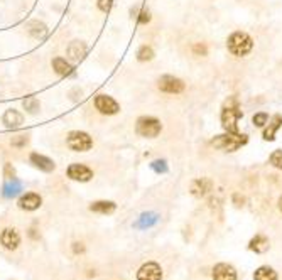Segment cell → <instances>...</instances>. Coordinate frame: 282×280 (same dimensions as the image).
<instances>
[{
  "label": "cell",
  "mask_w": 282,
  "mask_h": 280,
  "mask_svg": "<svg viewBox=\"0 0 282 280\" xmlns=\"http://www.w3.org/2000/svg\"><path fill=\"white\" fill-rule=\"evenodd\" d=\"M5 174H7V177L10 179V174H12V176H14V169L12 167H10V164H7V166H5Z\"/></svg>",
  "instance_id": "cell-34"
},
{
  "label": "cell",
  "mask_w": 282,
  "mask_h": 280,
  "mask_svg": "<svg viewBox=\"0 0 282 280\" xmlns=\"http://www.w3.org/2000/svg\"><path fill=\"white\" fill-rule=\"evenodd\" d=\"M19 191H22L21 183H19V181L12 179V183H10V181H9V183L5 184V188H4V194L7 196V197H12V196H15Z\"/></svg>",
  "instance_id": "cell-25"
},
{
  "label": "cell",
  "mask_w": 282,
  "mask_h": 280,
  "mask_svg": "<svg viewBox=\"0 0 282 280\" xmlns=\"http://www.w3.org/2000/svg\"><path fill=\"white\" fill-rule=\"evenodd\" d=\"M117 209V204L113 201H95L90 206V211L100 213V214H112Z\"/></svg>",
  "instance_id": "cell-18"
},
{
  "label": "cell",
  "mask_w": 282,
  "mask_h": 280,
  "mask_svg": "<svg viewBox=\"0 0 282 280\" xmlns=\"http://www.w3.org/2000/svg\"><path fill=\"white\" fill-rule=\"evenodd\" d=\"M211 147H215L216 150L221 152H237L241 147H245L249 144V137L245 133L240 132H225L220 135H215L210 140Z\"/></svg>",
  "instance_id": "cell-2"
},
{
  "label": "cell",
  "mask_w": 282,
  "mask_h": 280,
  "mask_svg": "<svg viewBox=\"0 0 282 280\" xmlns=\"http://www.w3.org/2000/svg\"><path fill=\"white\" fill-rule=\"evenodd\" d=\"M24 122V116L19 113L17 110H7L4 115V124L7 128H19Z\"/></svg>",
  "instance_id": "cell-17"
},
{
  "label": "cell",
  "mask_w": 282,
  "mask_h": 280,
  "mask_svg": "<svg viewBox=\"0 0 282 280\" xmlns=\"http://www.w3.org/2000/svg\"><path fill=\"white\" fill-rule=\"evenodd\" d=\"M68 177L73 181H79V183H88L93 177V171L83 164H71L68 167Z\"/></svg>",
  "instance_id": "cell-9"
},
{
  "label": "cell",
  "mask_w": 282,
  "mask_h": 280,
  "mask_svg": "<svg viewBox=\"0 0 282 280\" xmlns=\"http://www.w3.org/2000/svg\"><path fill=\"white\" fill-rule=\"evenodd\" d=\"M31 27H34V29H31V32L36 37H43V36H46V32H48V29H46V26L41 24V22H34Z\"/></svg>",
  "instance_id": "cell-30"
},
{
  "label": "cell",
  "mask_w": 282,
  "mask_h": 280,
  "mask_svg": "<svg viewBox=\"0 0 282 280\" xmlns=\"http://www.w3.org/2000/svg\"><path fill=\"white\" fill-rule=\"evenodd\" d=\"M227 49L230 54L237 57L249 56L254 51V39H252L250 34L244 31H235L227 37Z\"/></svg>",
  "instance_id": "cell-3"
},
{
  "label": "cell",
  "mask_w": 282,
  "mask_h": 280,
  "mask_svg": "<svg viewBox=\"0 0 282 280\" xmlns=\"http://www.w3.org/2000/svg\"><path fill=\"white\" fill-rule=\"evenodd\" d=\"M112 0H98V7L102 12H110V9H112Z\"/></svg>",
  "instance_id": "cell-33"
},
{
  "label": "cell",
  "mask_w": 282,
  "mask_h": 280,
  "mask_svg": "<svg viewBox=\"0 0 282 280\" xmlns=\"http://www.w3.org/2000/svg\"><path fill=\"white\" fill-rule=\"evenodd\" d=\"M66 144L74 152H86L93 147V140L86 132H71L66 138Z\"/></svg>",
  "instance_id": "cell-6"
},
{
  "label": "cell",
  "mask_w": 282,
  "mask_h": 280,
  "mask_svg": "<svg viewBox=\"0 0 282 280\" xmlns=\"http://www.w3.org/2000/svg\"><path fill=\"white\" fill-rule=\"evenodd\" d=\"M95 107L103 115H115L120 112V105L108 95H98L95 98Z\"/></svg>",
  "instance_id": "cell-7"
},
{
  "label": "cell",
  "mask_w": 282,
  "mask_h": 280,
  "mask_svg": "<svg viewBox=\"0 0 282 280\" xmlns=\"http://www.w3.org/2000/svg\"><path fill=\"white\" fill-rule=\"evenodd\" d=\"M151 169L155 172V174H166L169 171L168 167V161L166 159H155L151 162Z\"/></svg>",
  "instance_id": "cell-27"
},
{
  "label": "cell",
  "mask_w": 282,
  "mask_h": 280,
  "mask_svg": "<svg viewBox=\"0 0 282 280\" xmlns=\"http://www.w3.org/2000/svg\"><path fill=\"white\" fill-rule=\"evenodd\" d=\"M269 113H266V112H257L254 116H252V124H254V127H257V128H264L267 125V122H269Z\"/></svg>",
  "instance_id": "cell-26"
},
{
  "label": "cell",
  "mask_w": 282,
  "mask_h": 280,
  "mask_svg": "<svg viewBox=\"0 0 282 280\" xmlns=\"http://www.w3.org/2000/svg\"><path fill=\"white\" fill-rule=\"evenodd\" d=\"M29 142V137L27 135H17L12 138V145L14 147H24V145Z\"/></svg>",
  "instance_id": "cell-32"
},
{
  "label": "cell",
  "mask_w": 282,
  "mask_h": 280,
  "mask_svg": "<svg viewBox=\"0 0 282 280\" xmlns=\"http://www.w3.org/2000/svg\"><path fill=\"white\" fill-rule=\"evenodd\" d=\"M240 118H244V112H241L238 98L232 95L228 96L221 105V112H220V120L221 127L225 132H240L238 130V122Z\"/></svg>",
  "instance_id": "cell-1"
},
{
  "label": "cell",
  "mask_w": 282,
  "mask_h": 280,
  "mask_svg": "<svg viewBox=\"0 0 282 280\" xmlns=\"http://www.w3.org/2000/svg\"><path fill=\"white\" fill-rule=\"evenodd\" d=\"M132 17H135V21L139 22V24H149L151 22V12L146 9H142V7H135V9H132Z\"/></svg>",
  "instance_id": "cell-22"
},
{
  "label": "cell",
  "mask_w": 282,
  "mask_h": 280,
  "mask_svg": "<svg viewBox=\"0 0 282 280\" xmlns=\"http://www.w3.org/2000/svg\"><path fill=\"white\" fill-rule=\"evenodd\" d=\"M0 242L7 250H15L21 243V236L14 228H7L2 231V236H0Z\"/></svg>",
  "instance_id": "cell-13"
},
{
  "label": "cell",
  "mask_w": 282,
  "mask_h": 280,
  "mask_svg": "<svg viewBox=\"0 0 282 280\" xmlns=\"http://www.w3.org/2000/svg\"><path fill=\"white\" fill-rule=\"evenodd\" d=\"M213 280H237V272L228 264H218L213 268Z\"/></svg>",
  "instance_id": "cell-12"
},
{
  "label": "cell",
  "mask_w": 282,
  "mask_h": 280,
  "mask_svg": "<svg viewBox=\"0 0 282 280\" xmlns=\"http://www.w3.org/2000/svg\"><path fill=\"white\" fill-rule=\"evenodd\" d=\"M53 68L57 74H61V76H68V74L73 73V68L70 63H66V59H63V57H56L53 61Z\"/></svg>",
  "instance_id": "cell-20"
},
{
  "label": "cell",
  "mask_w": 282,
  "mask_h": 280,
  "mask_svg": "<svg viewBox=\"0 0 282 280\" xmlns=\"http://www.w3.org/2000/svg\"><path fill=\"white\" fill-rule=\"evenodd\" d=\"M24 108L27 110V112L36 113L39 110V102L34 96H29V98H26V100H24Z\"/></svg>",
  "instance_id": "cell-29"
},
{
  "label": "cell",
  "mask_w": 282,
  "mask_h": 280,
  "mask_svg": "<svg viewBox=\"0 0 282 280\" xmlns=\"http://www.w3.org/2000/svg\"><path fill=\"white\" fill-rule=\"evenodd\" d=\"M31 162L34 166H36L37 169H41V171L44 172H51V171H54V167L56 164L51 159H48V157H44L41 154H32L31 155Z\"/></svg>",
  "instance_id": "cell-16"
},
{
  "label": "cell",
  "mask_w": 282,
  "mask_h": 280,
  "mask_svg": "<svg viewBox=\"0 0 282 280\" xmlns=\"http://www.w3.org/2000/svg\"><path fill=\"white\" fill-rule=\"evenodd\" d=\"M135 132L137 135H140L144 138H155L163 132V124H160V120L155 118V116L144 115V116H139L135 122Z\"/></svg>",
  "instance_id": "cell-4"
},
{
  "label": "cell",
  "mask_w": 282,
  "mask_h": 280,
  "mask_svg": "<svg viewBox=\"0 0 282 280\" xmlns=\"http://www.w3.org/2000/svg\"><path fill=\"white\" fill-rule=\"evenodd\" d=\"M41 196L39 194H34V192H29V194L22 196L19 199V206L22 209H26V211H34V209H37L39 206H41Z\"/></svg>",
  "instance_id": "cell-14"
},
{
  "label": "cell",
  "mask_w": 282,
  "mask_h": 280,
  "mask_svg": "<svg viewBox=\"0 0 282 280\" xmlns=\"http://www.w3.org/2000/svg\"><path fill=\"white\" fill-rule=\"evenodd\" d=\"M249 248L255 253H266L269 250V238L264 235H257L255 238H252Z\"/></svg>",
  "instance_id": "cell-19"
},
{
  "label": "cell",
  "mask_w": 282,
  "mask_h": 280,
  "mask_svg": "<svg viewBox=\"0 0 282 280\" xmlns=\"http://www.w3.org/2000/svg\"><path fill=\"white\" fill-rule=\"evenodd\" d=\"M74 252H83V247H82V243H74Z\"/></svg>",
  "instance_id": "cell-35"
},
{
  "label": "cell",
  "mask_w": 282,
  "mask_h": 280,
  "mask_svg": "<svg viewBox=\"0 0 282 280\" xmlns=\"http://www.w3.org/2000/svg\"><path fill=\"white\" fill-rule=\"evenodd\" d=\"M213 188V183L210 179H206V177H199V179H194L191 181V186H189V191H191V194L193 196H196V197H203L206 196L208 192L211 191Z\"/></svg>",
  "instance_id": "cell-11"
},
{
  "label": "cell",
  "mask_w": 282,
  "mask_h": 280,
  "mask_svg": "<svg viewBox=\"0 0 282 280\" xmlns=\"http://www.w3.org/2000/svg\"><path fill=\"white\" fill-rule=\"evenodd\" d=\"M254 280H277V273H275L270 267H260L255 270Z\"/></svg>",
  "instance_id": "cell-21"
},
{
  "label": "cell",
  "mask_w": 282,
  "mask_h": 280,
  "mask_svg": "<svg viewBox=\"0 0 282 280\" xmlns=\"http://www.w3.org/2000/svg\"><path fill=\"white\" fill-rule=\"evenodd\" d=\"M154 56H155V52L151 46H142V48H139V51H137V59H139L140 63L152 61Z\"/></svg>",
  "instance_id": "cell-24"
},
{
  "label": "cell",
  "mask_w": 282,
  "mask_h": 280,
  "mask_svg": "<svg viewBox=\"0 0 282 280\" xmlns=\"http://www.w3.org/2000/svg\"><path fill=\"white\" fill-rule=\"evenodd\" d=\"M191 51H193L194 56H208V48H206L205 43H196V44H193Z\"/></svg>",
  "instance_id": "cell-31"
},
{
  "label": "cell",
  "mask_w": 282,
  "mask_h": 280,
  "mask_svg": "<svg viewBox=\"0 0 282 280\" xmlns=\"http://www.w3.org/2000/svg\"><path fill=\"white\" fill-rule=\"evenodd\" d=\"M269 162H270V166H274L275 169L282 171V149H275L274 152L269 155Z\"/></svg>",
  "instance_id": "cell-28"
},
{
  "label": "cell",
  "mask_w": 282,
  "mask_h": 280,
  "mask_svg": "<svg viewBox=\"0 0 282 280\" xmlns=\"http://www.w3.org/2000/svg\"><path fill=\"white\" fill-rule=\"evenodd\" d=\"M157 219L159 218H157V214L155 213H144L140 216V219L135 223V226L137 228H147V226H152V225L157 223Z\"/></svg>",
  "instance_id": "cell-23"
},
{
  "label": "cell",
  "mask_w": 282,
  "mask_h": 280,
  "mask_svg": "<svg viewBox=\"0 0 282 280\" xmlns=\"http://www.w3.org/2000/svg\"><path fill=\"white\" fill-rule=\"evenodd\" d=\"M86 51H88V48H86V44L82 43V41H73V43L68 46V56H70L73 61L83 59Z\"/></svg>",
  "instance_id": "cell-15"
},
{
  "label": "cell",
  "mask_w": 282,
  "mask_h": 280,
  "mask_svg": "<svg viewBox=\"0 0 282 280\" xmlns=\"http://www.w3.org/2000/svg\"><path fill=\"white\" fill-rule=\"evenodd\" d=\"M163 278V270L155 262L142 265L140 270L137 272V280H160Z\"/></svg>",
  "instance_id": "cell-10"
},
{
  "label": "cell",
  "mask_w": 282,
  "mask_h": 280,
  "mask_svg": "<svg viewBox=\"0 0 282 280\" xmlns=\"http://www.w3.org/2000/svg\"><path fill=\"white\" fill-rule=\"evenodd\" d=\"M277 206H279V211L282 213V196L279 197V203H277Z\"/></svg>",
  "instance_id": "cell-36"
},
{
  "label": "cell",
  "mask_w": 282,
  "mask_h": 280,
  "mask_svg": "<svg viewBox=\"0 0 282 280\" xmlns=\"http://www.w3.org/2000/svg\"><path fill=\"white\" fill-rule=\"evenodd\" d=\"M282 127V113H275L269 118L267 125L264 127V132H262V138L266 142H274L275 135H277V130Z\"/></svg>",
  "instance_id": "cell-8"
},
{
  "label": "cell",
  "mask_w": 282,
  "mask_h": 280,
  "mask_svg": "<svg viewBox=\"0 0 282 280\" xmlns=\"http://www.w3.org/2000/svg\"><path fill=\"white\" fill-rule=\"evenodd\" d=\"M157 88L168 95H181L186 90V83L181 78L172 76V74H164L157 79Z\"/></svg>",
  "instance_id": "cell-5"
}]
</instances>
